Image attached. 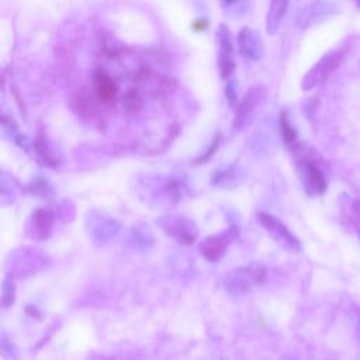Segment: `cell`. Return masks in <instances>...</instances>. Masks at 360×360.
Wrapping results in <instances>:
<instances>
[{
  "instance_id": "cell-7",
  "label": "cell",
  "mask_w": 360,
  "mask_h": 360,
  "mask_svg": "<svg viewBox=\"0 0 360 360\" xmlns=\"http://www.w3.org/2000/svg\"><path fill=\"white\" fill-rule=\"evenodd\" d=\"M238 236V229L231 228L226 229L218 235H212L207 238L201 245H200V252L204 257H207L210 262H217L222 255L226 246Z\"/></svg>"
},
{
  "instance_id": "cell-8",
  "label": "cell",
  "mask_w": 360,
  "mask_h": 360,
  "mask_svg": "<svg viewBox=\"0 0 360 360\" xmlns=\"http://www.w3.org/2000/svg\"><path fill=\"white\" fill-rule=\"evenodd\" d=\"M236 46L242 56L250 60H259L263 55V41L257 31L243 27L236 38Z\"/></svg>"
},
{
  "instance_id": "cell-6",
  "label": "cell",
  "mask_w": 360,
  "mask_h": 360,
  "mask_svg": "<svg viewBox=\"0 0 360 360\" xmlns=\"http://www.w3.org/2000/svg\"><path fill=\"white\" fill-rule=\"evenodd\" d=\"M342 55L339 52H330L328 55H323L304 76L302 79V90H311L321 84L330 72L339 65Z\"/></svg>"
},
{
  "instance_id": "cell-5",
  "label": "cell",
  "mask_w": 360,
  "mask_h": 360,
  "mask_svg": "<svg viewBox=\"0 0 360 360\" xmlns=\"http://www.w3.org/2000/svg\"><path fill=\"white\" fill-rule=\"evenodd\" d=\"M218 41V66L219 73L224 80H229L235 72V46L229 28L225 24H221L217 31Z\"/></svg>"
},
{
  "instance_id": "cell-12",
  "label": "cell",
  "mask_w": 360,
  "mask_h": 360,
  "mask_svg": "<svg viewBox=\"0 0 360 360\" xmlns=\"http://www.w3.org/2000/svg\"><path fill=\"white\" fill-rule=\"evenodd\" d=\"M349 221L352 222L356 233L360 236V198L350 200L349 205Z\"/></svg>"
},
{
  "instance_id": "cell-14",
  "label": "cell",
  "mask_w": 360,
  "mask_h": 360,
  "mask_svg": "<svg viewBox=\"0 0 360 360\" xmlns=\"http://www.w3.org/2000/svg\"><path fill=\"white\" fill-rule=\"evenodd\" d=\"M225 93H226V97H228V100H229V104H231V105H233V104L236 103V91H235V86H233L232 83H229V84L226 86Z\"/></svg>"
},
{
  "instance_id": "cell-9",
  "label": "cell",
  "mask_w": 360,
  "mask_h": 360,
  "mask_svg": "<svg viewBox=\"0 0 360 360\" xmlns=\"http://www.w3.org/2000/svg\"><path fill=\"white\" fill-rule=\"evenodd\" d=\"M165 229L173 238L184 243H191L197 236V228L194 226V224L180 217H177L174 221H170V224L165 226Z\"/></svg>"
},
{
  "instance_id": "cell-1",
  "label": "cell",
  "mask_w": 360,
  "mask_h": 360,
  "mask_svg": "<svg viewBox=\"0 0 360 360\" xmlns=\"http://www.w3.org/2000/svg\"><path fill=\"white\" fill-rule=\"evenodd\" d=\"M266 98H267V90L264 86L257 84L250 87L245 93L242 100L238 103V108H236L233 125H232L233 129L240 131L245 127H248L264 107Z\"/></svg>"
},
{
  "instance_id": "cell-11",
  "label": "cell",
  "mask_w": 360,
  "mask_h": 360,
  "mask_svg": "<svg viewBox=\"0 0 360 360\" xmlns=\"http://www.w3.org/2000/svg\"><path fill=\"white\" fill-rule=\"evenodd\" d=\"M94 82H96V90H97V94L100 98L108 101L114 97L115 84L112 83V80L108 76H105L104 73H97Z\"/></svg>"
},
{
  "instance_id": "cell-3",
  "label": "cell",
  "mask_w": 360,
  "mask_h": 360,
  "mask_svg": "<svg viewBox=\"0 0 360 360\" xmlns=\"http://www.w3.org/2000/svg\"><path fill=\"white\" fill-rule=\"evenodd\" d=\"M257 219L264 226L267 233L283 249H285L288 252H300L301 250L300 239L278 218H276L274 215L266 214V212H257Z\"/></svg>"
},
{
  "instance_id": "cell-2",
  "label": "cell",
  "mask_w": 360,
  "mask_h": 360,
  "mask_svg": "<svg viewBox=\"0 0 360 360\" xmlns=\"http://www.w3.org/2000/svg\"><path fill=\"white\" fill-rule=\"evenodd\" d=\"M264 267L260 264H249L233 269L224 277L225 288L233 294L245 292L257 285L264 278Z\"/></svg>"
},
{
  "instance_id": "cell-16",
  "label": "cell",
  "mask_w": 360,
  "mask_h": 360,
  "mask_svg": "<svg viewBox=\"0 0 360 360\" xmlns=\"http://www.w3.org/2000/svg\"><path fill=\"white\" fill-rule=\"evenodd\" d=\"M240 0H221V3L225 6V7H229V6H235L238 4Z\"/></svg>"
},
{
  "instance_id": "cell-15",
  "label": "cell",
  "mask_w": 360,
  "mask_h": 360,
  "mask_svg": "<svg viewBox=\"0 0 360 360\" xmlns=\"http://www.w3.org/2000/svg\"><path fill=\"white\" fill-rule=\"evenodd\" d=\"M356 340H357V345H359V349H360V311H359L357 318H356Z\"/></svg>"
},
{
  "instance_id": "cell-10",
  "label": "cell",
  "mask_w": 360,
  "mask_h": 360,
  "mask_svg": "<svg viewBox=\"0 0 360 360\" xmlns=\"http://www.w3.org/2000/svg\"><path fill=\"white\" fill-rule=\"evenodd\" d=\"M288 8V0H270L266 14V31L273 35L281 25Z\"/></svg>"
},
{
  "instance_id": "cell-13",
  "label": "cell",
  "mask_w": 360,
  "mask_h": 360,
  "mask_svg": "<svg viewBox=\"0 0 360 360\" xmlns=\"http://www.w3.org/2000/svg\"><path fill=\"white\" fill-rule=\"evenodd\" d=\"M280 128H281V135H283L285 143L294 145V142H295V131L290 125V121H288V118H287V115L284 112L280 117Z\"/></svg>"
},
{
  "instance_id": "cell-4",
  "label": "cell",
  "mask_w": 360,
  "mask_h": 360,
  "mask_svg": "<svg viewBox=\"0 0 360 360\" xmlns=\"http://www.w3.org/2000/svg\"><path fill=\"white\" fill-rule=\"evenodd\" d=\"M298 176L308 195L319 197L326 191V179L319 166L309 156H301L297 162Z\"/></svg>"
}]
</instances>
